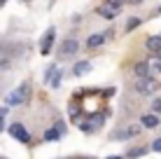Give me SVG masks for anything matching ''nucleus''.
<instances>
[{"label":"nucleus","mask_w":161,"mask_h":159,"mask_svg":"<svg viewBox=\"0 0 161 159\" xmlns=\"http://www.w3.org/2000/svg\"><path fill=\"white\" fill-rule=\"evenodd\" d=\"M119 7H121V5H112V3L101 5V7H98V14L105 16V19H114V16L119 14Z\"/></svg>","instance_id":"20e7f679"},{"label":"nucleus","mask_w":161,"mask_h":159,"mask_svg":"<svg viewBox=\"0 0 161 159\" xmlns=\"http://www.w3.org/2000/svg\"><path fill=\"white\" fill-rule=\"evenodd\" d=\"M86 73H91V63H89V61H80V63H75V68H73V75L82 77V75H86Z\"/></svg>","instance_id":"6e6552de"},{"label":"nucleus","mask_w":161,"mask_h":159,"mask_svg":"<svg viewBox=\"0 0 161 159\" xmlns=\"http://www.w3.org/2000/svg\"><path fill=\"white\" fill-rule=\"evenodd\" d=\"M147 152V147H133V150H129V159H138V157H142Z\"/></svg>","instance_id":"2eb2a0df"},{"label":"nucleus","mask_w":161,"mask_h":159,"mask_svg":"<svg viewBox=\"0 0 161 159\" xmlns=\"http://www.w3.org/2000/svg\"><path fill=\"white\" fill-rule=\"evenodd\" d=\"M152 150H154V152H161V138H157V140L152 143Z\"/></svg>","instance_id":"a211bd4d"},{"label":"nucleus","mask_w":161,"mask_h":159,"mask_svg":"<svg viewBox=\"0 0 161 159\" xmlns=\"http://www.w3.org/2000/svg\"><path fill=\"white\" fill-rule=\"evenodd\" d=\"M138 133V127H129L126 131H121V133L117 136V140H124V138H131V136H136Z\"/></svg>","instance_id":"4468645a"},{"label":"nucleus","mask_w":161,"mask_h":159,"mask_svg":"<svg viewBox=\"0 0 161 159\" xmlns=\"http://www.w3.org/2000/svg\"><path fill=\"white\" fill-rule=\"evenodd\" d=\"M136 75L138 77H145V75H149V63L147 61H140L136 65Z\"/></svg>","instance_id":"f8f14e48"},{"label":"nucleus","mask_w":161,"mask_h":159,"mask_svg":"<svg viewBox=\"0 0 161 159\" xmlns=\"http://www.w3.org/2000/svg\"><path fill=\"white\" fill-rule=\"evenodd\" d=\"M47 84H49V87H58V84H61V80H58V68H56V65H52V68L47 70Z\"/></svg>","instance_id":"0eeeda50"},{"label":"nucleus","mask_w":161,"mask_h":159,"mask_svg":"<svg viewBox=\"0 0 161 159\" xmlns=\"http://www.w3.org/2000/svg\"><path fill=\"white\" fill-rule=\"evenodd\" d=\"M28 91H31V84H28V82H24L19 89H14L12 94L7 96V103H9V105H19V103H24L26 98H28Z\"/></svg>","instance_id":"f257e3e1"},{"label":"nucleus","mask_w":161,"mask_h":159,"mask_svg":"<svg viewBox=\"0 0 161 159\" xmlns=\"http://www.w3.org/2000/svg\"><path fill=\"white\" fill-rule=\"evenodd\" d=\"M0 131H3V117H0Z\"/></svg>","instance_id":"4be33fe9"},{"label":"nucleus","mask_w":161,"mask_h":159,"mask_svg":"<svg viewBox=\"0 0 161 159\" xmlns=\"http://www.w3.org/2000/svg\"><path fill=\"white\" fill-rule=\"evenodd\" d=\"M126 3H129V5H140L142 0H126Z\"/></svg>","instance_id":"6ab92c4d"},{"label":"nucleus","mask_w":161,"mask_h":159,"mask_svg":"<svg viewBox=\"0 0 161 159\" xmlns=\"http://www.w3.org/2000/svg\"><path fill=\"white\" fill-rule=\"evenodd\" d=\"M0 5H5V0H0Z\"/></svg>","instance_id":"b1692460"},{"label":"nucleus","mask_w":161,"mask_h":159,"mask_svg":"<svg viewBox=\"0 0 161 159\" xmlns=\"http://www.w3.org/2000/svg\"><path fill=\"white\" fill-rule=\"evenodd\" d=\"M157 87H159L157 80H152L149 75H145V77H138V82H136V89L140 91V94H152Z\"/></svg>","instance_id":"f03ea898"},{"label":"nucleus","mask_w":161,"mask_h":159,"mask_svg":"<svg viewBox=\"0 0 161 159\" xmlns=\"http://www.w3.org/2000/svg\"><path fill=\"white\" fill-rule=\"evenodd\" d=\"M154 68H157V70H159V73H161V59H159V63H157V65H154Z\"/></svg>","instance_id":"412c9836"},{"label":"nucleus","mask_w":161,"mask_h":159,"mask_svg":"<svg viewBox=\"0 0 161 159\" xmlns=\"http://www.w3.org/2000/svg\"><path fill=\"white\" fill-rule=\"evenodd\" d=\"M140 122H142V127H147V129L159 127V117H157V115H142Z\"/></svg>","instance_id":"9d476101"},{"label":"nucleus","mask_w":161,"mask_h":159,"mask_svg":"<svg viewBox=\"0 0 161 159\" xmlns=\"http://www.w3.org/2000/svg\"><path fill=\"white\" fill-rule=\"evenodd\" d=\"M159 14H161V7H159Z\"/></svg>","instance_id":"393cba45"},{"label":"nucleus","mask_w":161,"mask_h":159,"mask_svg":"<svg viewBox=\"0 0 161 159\" xmlns=\"http://www.w3.org/2000/svg\"><path fill=\"white\" fill-rule=\"evenodd\" d=\"M58 138H61V127L47 129V133H44V140H58Z\"/></svg>","instance_id":"ddd939ff"},{"label":"nucleus","mask_w":161,"mask_h":159,"mask_svg":"<svg viewBox=\"0 0 161 159\" xmlns=\"http://www.w3.org/2000/svg\"><path fill=\"white\" fill-rule=\"evenodd\" d=\"M152 110L154 112H161V98H154V101H152Z\"/></svg>","instance_id":"f3484780"},{"label":"nucleus","mask_w":161,"mask_h":159,"mask_svg":"<svg viewBox=\"0 0 161 159\" xmlns=\"http://www.w3.org/2000/svg\"><path fill=\"white\" fill-rule=\"evenodd\" d=\"M77 49H80L77 40H73V37H70V40H65V42H63V47H61V54H63V56H70V54H75Z\"/></svg>","instance_id":"423d86ee"},{"label":"nucleus","mask_w":161,"mask_h":159,"mask_svg":"<svg viewBox=\"0 0 161 159\" xmlns=\"http://www.w3.org/2000/svg\"><path fill=\"white\" fill-rule=\"evenodd\" d=\"M9 133H12V138L21 140V143H28V140H31L28 131H26L24 127H21V124H12V127H9Z\"/></svg>","instance_id":"7ed1b4c3"},{"label":"nucleus","mask_w":161,"mask_h":159,"mask_svg":"<svg viewBox=\"0 0 161 159\" xmlns=\"http://www.w3.org/2000/svg\"><path fill=\"white\" fill-rule=\"evenodd\" d=\"M108 3H112V5H121V3H126V0H108Z\"/></svg>","instance_id":"aec40b11"},{"label":"nucleus","mask_w":161,"mask_h":159,"mask_svg":"<svg viewBox=\"0 0 161 159\" xmlns=\"http://www.w3.org/2000/svg\"><path fill=\"white\" fill-rule=\"evenodd\" d=\"M147 49L149 52H161V35H152V37H147Z\"/></svg>","instance_id":"9b49d317"},{"label":"nucleus","mask_w":161,"mask_h":159,"mask_svg":"<svg viewBox=\"0 0 161 159\" xmlns=\"http://www.w3.org/2000/svg\"><path fill=\"white\" fill-rule=\"evenodd\" d=\"M159 59H161V52H159Z\"/></svg>","instance_id":"a878e982"},{"label":"nucleus","mask_w":161,"mask_h":159,"mask_svg":"<svg viewBox=\"0 0 161 159\" xmlns=\"http://www.w3.org/2000/svg\"><path fill=\"white\" fill-rule=\"evenodd\" d=\"M54 37H56V31H54V28H49V31L42 35V45H40V52H42V54H49V49H52V42H54Z\"/></svg>","instance_id":"39448f33"},{"label":"nucleus","mask_w":161,"mask_h":159,"mask_svg":"<svg viewBox=\"0 0 161 159\" xmlns=\"http://www.w3.org/2000/svg\"><path fill=\"white\" fill-rule=\"evenodd\" d=\"M105 40H108V37H105V33H96V35H91V37L86 40V47H89V49H91V47H101Z\"/></svg>","instance_id":"1a4fd4ad"},{"label":"nucleus","mask_w":161,"mask_h":159,"mask_svg":"<svg viewBox=\"0 0 161 159\" xmlns=\"http://www.w3.org/2000/svg\"><path fill=\"white\" fill-rule=\"evenodd\" d=\"M138 26H140V19H138V16H131V19L126 21V31H133V28H138Z\"/></svg>","instance_id":"dca6fc26"},{"label":"nucleus","mask_w":161,"mask_h":159,"mask_svg":"<svg viewBox=\"0 0 161 159\" xmlns=\"http://www.w3.org/2000/svg\"><path fill=\"white\" fill-rule=\"evenodd\" d=\"M108 159H121V157H108Z\"/></svg>","instance_id":"5701e85b"}]
</instances>
